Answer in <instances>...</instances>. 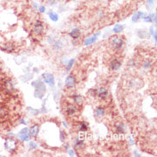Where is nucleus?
Wrapping results in <instances>:
<instances>
[{"label":"nucleus","instance_id":"2eb2a0df","mask_svg":"<svg viewBox=\"0 0 157 157\" xmlns=\"http://www.w3.org/2000/svg\"><path fill=\"white\" fill-rule=\"evenodd\" d=\"M105 114H106L105 108L104 107H102V106H98L96 110H95V117H96V118H98V119L102 118L105 115Z\"/></svg>","mask_w":157,"mask_h":157},{"label":"nucleus","instance_id":"b1692460","mask_svg":"<svg viewBox=\"0 0 157 157\" xmlns=\"http://www.w3.org/2000/svg\"><path fill=\"white\" fill-rule=\"evenodd\" d=\"M7 114H8L7 109L5 107H4V106H0V119L4 118Z\"/></svg>","mask_w":157,"mask_h":157},{"label":"nucleus","instance_id":"a878e982","mask_svg":"<svg viewBox=\"0 0 157 157\" xmlns=\"http://www.w3.org/2000/svg\"><path fill=\"white\" fill-rule=\"evenodd\" d=\"M151 65H152V64H151V62L149 61L148 59L147 60H145V61L143 63V67L144 68V69H149L150 67H151Z\"/></svg>","mask_w":157,"mask_h":157},{"label":"nucleus","instance_id":"c756f323","mask_svg":"<svg viewBox=\"0 0 157 157\" xmlns=\"http://www.w3.org/2000/svg\"><path fill=\"white\" fill-rule=\"evenodd\" d=\"M66 137V133H64V131H60V139H61L62 142H64V138Z\"/></svg>","mask_w":157,"mask_h":157},{"label":"nucleus","instance_id":"c9c22d12","mask_svg":"<svg viewBox=\"0 0 157 157\" xmlns=\"http://www.w3.org/2000/svg\"><path fill=\"white\" fill-rule=\"evenodd\" d=\"M20 123H21V124H27L26 121H25V120L23 121V119H21V121H20Z\"/></svg>","mask_w":157,"mask_h":157},{"label":"nucleus","instance_id":"a211bd4d","mask_svg":"<svg viewBox=\"0 0 157 157\" xmlns=\"http://www.w3.org/2000/svg\"><path fill=\"white\" fill-rule=\"evenodd\" d=\"M145 17H146V16H145V14H144L143 12L138 11V12H137V13L133 16V17H132V22H137L139 19H143Z\"/></svg>","mask_w":157,"mask_h":157},{"label":"nucleus","instance_id":"f03ea898","mask_svg":"<svg viewBox=\"0 0 157 157\" xmlns=\"http://www.w3.org/2000/svg\"><path fill=\"white\" fill-rule=\"evenodd\" d=\"M109 45L114 51H120L124 45V42L119 36H113L109 40Z\"/></svg>","mask_w":157,"mask_h":157},{"label":"nucleus","instance_id":"7ed1b4c3","mask_svg":"<svg viewBox=\"0 0 157 157\" xmlns=\"http://www.w3.org/2000/svg\"><path fill=\"white\" fill-rule=\"evenodd\" d=\"M4 147H5V149L9 151V153H14L17 149V143L13 138H10V137L6 138L5 143H4Z\"/></svg>","mask_w":157,"mask_h":157},{"label":"nucleus","instance_id":"4be33fe9","mask_svg":"<svg viewBox=\"0 0 157 157\" xmlns=\"http://www.w3.org/2000/svg\"><path fill=\"white\" fill-rule=\"evenodd\" d=\"M52 46H53V48H54L55 50L59 51V50H61L62 48L64 47V43L62 42L61 41H55V42L53 43Z\"/></svg>","mask_w":157,"mask_h":157},{"label":"nucleus","instance_id":"f257e3e1","mask_svg":"<svg viewBox=\"0 0 157 157\" xmlns=\"http://www.w3.org/2000/svg\"><path fill=\"white\" fill-rule=\"evenodd\" d=\"M0 86L2 88L3 91H4L6 94H13L16 91V88L14 82L11 78H4L2 79L0 82Z\"/></svg>","mask_w":157,"mask_h":157},{"label":"nucleus","instance_id":"f3484780","mask_svg":"<svg viewBox=\"0 0 157 157\" xmlns=\"http://www.w3.org/2000/svg\"><path fill=\"white\" fill-rule=\"evenodd\" d=\"M72 98H73V101H74L75 104L77 105V106H82V105L83 104L84 100H83V98L81 96H79V95H73Z\"/></svg>","mask_w":157,"mask_h":157},{"label":"nucleus","instance_id":"39448f33","mask_svg":"<svg viewBox=\"0 0 157 157\" xmlns=\"http://www.w3.org/2000/svg\"><path fill=\"white\" fill-rule=\"evenodd\" d=\"M77 113V107L75 106L74 104H67L66 106H65V114L67 116H70V117H72V116H75Z\"/></svg>","mask_w":157,"mask_h":157},{"label":"nucleus","instance_id":"f704fd0d","mask_svg":"<svg viewBox=\"0 0 157 157\" xmlns=\"http://www.w3.org/2000/svg\"><path fill=\"white\" fill-rule=\"evenodd\" d=\"M150 34H151L152 35L155 34V32H154V30H153V27H150Z\"/></svg>","mask_w":157,"mask_h":157},{"label":"nucleus","instance_id":"cd10ccee","mask_svg":"<svg viewBox=\"0 0 157 157\" xmlns=\"http://www.w3.org/2000/svg\"><path fill=\"white\" fill-rule=\"evenodd\" d=\"M73 63H74V59H70V61H69L68 64H67V67H66V70H67V71H70L71 67H72V65H73Z\"/></svg>","mask_w":157,"mask_h":157},{"label":"nucleus","instance_id":"e433bc0d","mask_svg":"<svg viewBox=\"0 0 157 157\" xmlns=\"http://www.w3.org/2000/svg\"><path fill=\"white\" fill-rule=\"evenodd\" d=\"M63 124H64V126H65V127H66V126H67V124H65V123H64V122H63Z\"/></svg>","mask_w":157,"mask_h":157},{"label":"nucleus","instance_id":"393cba45","mask_svg":"<svg viewBox=\"0 0 157 157\" xmlns=\"http://www.w3.org/2000/svg\"><path fill=\"white\" fill-rule=\"evenodd\" d=\"M137 35H138V37L141 38V39H145V38H147L148 36V33L146 31H144V30H139L137 32Z\"/></svg>","mask_w":157,"mask_h":157},{"label":"nucleus","instance_id":"0eeeda50","mask_svg":"<svg viewBox=\"0 0 157 157\" xmlns=\"http://www.w3.org/2000/svg\"><path fill=\"white\" fill-rule=\"evenodd\" d=\"M126 131V126L125 124L122 122L117 123L114 126V132L117 135H123Z\"/></svg>","mask_w":157,"mask_h":157},{"label":"nucleus","instance_id":"72a5a7b5","mask_svg":"<svg viewBox=\"0 0 157 157\" xmlns=\"http://www.w3.org/2000/svg\"><path fill=\"white\" fill-rule=\"evenodd\" d=\"M130 65H131V66H134V65H135V61H134L133 59L130 61Z\"/></svg>","mask_w":157,"mask_h":157},{"label":"nucleus","instance_id":"4468645a","mask_svg":"<svg viewBox=\"0 0 157 157\" xmlns=\"http://www.w3.org/2000/svg\"><path fill=\"white\" fill-rule=\"evenodd\" d=\"M69 35L70 36V38H72L73 40H77L81 36V30L77 27H75L69 33Z\"/></svg>","mask_w":157,"mask_h":157},{"label":"nucleus","instance_id":"6ab92c4d","mask_svg":"<svg viewBox=\"0 0 157 157\" xmlns=\"http://www.w3.org/2000/svg\"><path fill=\"white\" fill-rule=\"evenodd\" d=\"M77 127V130L81 132H85L88 130V125L87 123L85 122H80Z\"/></svg>","mask_w":157,"mask_h":157},{"label":"nucleus","instance_id":"aec40b11","mask_svg":"<svg viewBox=\"0 0 157 157\" xmlns=\"http://www.w3.org/2000/svg\"><path fill=\"white\" fill-rule=\"evenodd\" d=\"M84 146V141L80 138H76L74 141V147L77 149H80Z\"/></svg>","mask_w":157,"mask_h":157},{"label":"nucleus","instance_id":"c85d7f7f","mask_svg":"<svg viewBox=\"0 0 157 157\" xmlns=\"http://www.w3.org/2000/svg\"><path fill=\"white\" fill-rule=\"evenodd\" d=\"M37 144L35 143V142H33V141H31L30 143H29V147H30V148H32V149H35V148H37Z\"/></svg>","mask_w":157,"mask_h":157},{"label":"nucleus","instance_id":"6e6552de","mask_svg":"<svg viewBox=\"0 0 157 157\" xmlns=\"http://www.w3.org/2000/svg\"><path fill=\"white\" fill-rule=\"evenodd\" d=\"M64 84H65V87L67 88H69V89L70 88H73L76 86V84H77V80H76L74 76L70 75L65 79Z\"/></svg>","mask_w":157,"mask_h":157},{"label":"nucleus","instance_id":"ddd939ff","mask_svg":"<svg viewBox=\"0 0 157 157\" xmlns=\"http://www.w3.org/2000/svg\"><path fill=\"white\" fill-rule=\"evenodd\" d=\"M39 131H40V125L38 124H35L31 126V128L29 130V135H30V137H36L39 134Z\"/></svg>","mask_w":157,"mask_h":157},{"label":"nucleus","instance_id":"2f4dec72","mask_svg":"<svg viewBox=\"0 0 157 157\" xmlns=\"http://www.w3.org/2000/svg\"><path fill=\"white\" fill-rule=\"evenodd\" d=\"M39 10L41 11V12H45V10H46V8H45V6H40L39 7Z\"/></svg>","mask_w":157,"mask_h":157},{"label":"nucleus","instance_id":"423d86ee","mask_svg":"<svg viewBox=\"0 0 157 157\" xmlns=\"http://www.w3.org/2000/svg\"><path fill=\"white\" fill-rule=\"evenodd\" d=\"M0 49H1V51H3V52L10 53V52H13L16 50V46H15V45L13 43L7 42V43L2 44V45L0 46Z\"/></svg>","mask_w":157,"mask_h":157},{"label":"nucleus","instance_id":"473e14b6","mask_svg":"<svg viewBox=\"0 0 157 157\" xmlns=\"http://www.w3.org/2000/svg\"><path fill=\"white\" fill-rule=\"evenodd\" d=\"M147 2H148V4L149 5H152L154 4V0H147Z\"/></svg>","mask_w":157,"mask_h":157},{"label":"nucleus","instance_id":"1a4fd4ad","mask_svg":"<svg viewBox=\"0 0 157 157\" xmlns=\"http://www.w3.org/2000/svg\"><path fill=\"white\" fill-rule=\"evenodd\" d=\"M121 65H122V63L121 61L117 59V58H114V59H112L110 62V69L113 70V71H116V70H119L121 68Z\"/></svg>","mask_w":157,"mask_h":157},{"label":"nucleus","instance_id":"412c9836","mask_svg":"<svg viewBox=\"0 0 157 157\" xmlns=\"http://www.w3.org/2000/svg\"><path fill=\"white\" fill-rule=\"evenodd\" d=\"M124 26L121 25V24H116L113 28V32L115 34H119V33H121L122 31H124Z\"/></svg>","mask_w":157,"mask_h":157},{"label":"nucleus","instance_id":"5701e85b","mask_svg":"<svg viewBox=\"0 0 157 157\" xmlns=\"http://www.w3.org/2000/svg\"><path fill=\"white\" fill-rule=\"evenodd\" d=\"M49 17L50 19L53 21V22H57V21H59V15L56 13V12H54V11H50L49 12Z\"/></svg>","mask_w":157,"mask_h":157},{"label":"nucleus","instance_id":"7c9ffc66","mask_svg":"<svg viewBox=\"0 0 157 157\" xmlns=\"http://www.w3.org/2000/svg\"><path fill=\"white\" fill-rule=\"evenodd\" d=\"M69 154H70V156H76V153H75V151H74L73 149L69 150Z\"/></svg>","mask_w":157,"mask_h":157},{"label":"nucleus","instance_id":"20e7f679","mask_svg":"<svg viewBox=\"0 0 157 157\" xmlns=\"http://www.w3.org/2000/svg\"><path fill=\"white\" fill-rule=\"evenodd\" d=\"M33 33L35 35H41L43 34L44 32V24L43 22L40 20L36 21L34 25H33V29H32Z\"/></svg>","mask_w":157,"mask_h":157},{"label":"nucleus","instance_id":"f8f14e48","mask_svg":"<svg viewBox=\"0 0 157 157\" xmlns=\"http://www.w3.org/2000/svg\"><path fill=\"white\" fill-rule=\"evenodd\" d=\"M18 137L21 139V141H24V142L29 141V139H30V135L28 133L27 128H23L22 131L18 133Z\"/></svg>","mask_w":157,"mask_h":157},{"label":"nucleus","instance_id":"9b49d317","mask_svg":"<svg viewBox=\"0 0 157 157\" xmlns=\"http://www.w3.org/2000/svg\"><path fill=\"white\" fill-rule=\"evenodd\" d=\"M42 79L45 82H46L47 84H49L50 86H53L55 83V79L53 75L50 74V73H44L42 75Z\"/></svg>","mask_w":157,"mask_h":157},{"label":"nucleus","instance_id":"dca6fc26","mask_svg":"<svg viewBox=\"0 0 157 157\" xmlns=\"http://www.w3.org/2000/svg\"><path fill=\"white\" fill-rule=\"evenodd\" d=\"M100 35H101V33H98V34H96L94 36H90V37L87 38L86 41H85V42H84V45L85 46H89V45L93 44L94 42H96V40H97V37Z\"/></svg>","mask_w":157,"mask_h":157},{"label":"nucleus","instance_id":"bb28decb","mask_svg":"<svg viewBox=\"0 0 157 157\" xmlns=\"http://www.w3.org/2000/svg\"><path fill=\"white\" fill-rule=\"evenodd\" d=\"M154 16H155V14H150V15H148L147 17H145L143 18V20L146 22H153V17H154Z\"/></svg>","mask_w":157,"mask_h":157},{"label":"nucleus","instance_id":"9d476101","mask_svg":"<svg viewBox=\"0 0 157 157\" xmlns=\"http://www.w3.org/2000/svg\"><path fill=\"white\" fill-rule=\"evenodd\" d=\"M96 95L101 100H106L109 96V93H108V90L106 88H100L97 90H96Z\"/></svg>","mask_w":157,"mask_h":157},{"label":"nucleus","instance_id":"4c0bfd02","mask_svg":"<svg viewBox=\"0 0 157 157\" xmlns=\"http://www.w3.org/2000/svg\"><path fill=\"white\" fill-rule=\"evenodd\" d=\"M1 71H2V66H1V64H0V73H1Z\"/></svg>","mask_w":157,"mask_h":157}]
</instances>
